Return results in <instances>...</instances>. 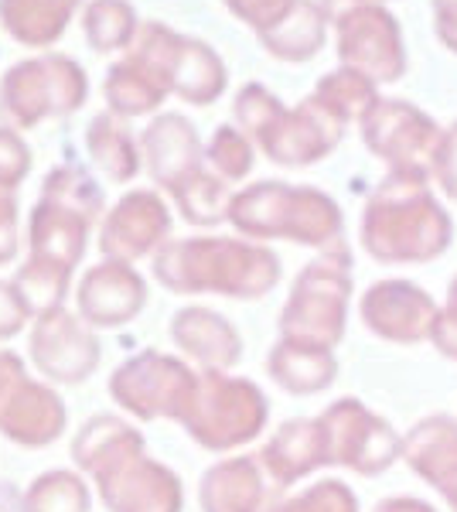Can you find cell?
I'll use <instances>...</instances> for the list:
<instances>
[{"instance_id": "obj_2", "label": "cell", "mask_w": 457, "mask_h": 512, "mask_svg": "<svg viewBox=\"0 0 457 512\" xmlns=\"http://www.w3.org/2000/svg\"><path fill=\"white\" fill-rule=\"evenodd\" d=\"M79 0H0V24L21 45L48 48L62 38L65 21Z\"/></svg>"}, {"instance_id": "obj_1", "label": "cell", "mask_w": 457, "mask_h": 512, "mask_svg": "<svg viewBox=\"0 0 457 512\" xmlns=\"http://www.w3.org/2000/svg\"><path fill=\"white\" fill-rule=\"evenodd\" d=\"M86 96V76L65 55L18 62L0 86V106L18 123H35L41 113H65Z\"/></svg>"}, {"instance_id": "obj_3", "label": "cell", "mask_w": 457, "mask_h": 512, "mask_svg": "<svg viewBox=\"0 0 457 512\" xmlns=\"http://www.w3.org/2000/svg\"><path fill=\"white\" fill-rule=\"evenodd\" d=\"M120 21H127V7L120 0H93L86 11V35L93 41V48L106 52V48L127 35V24Z\"/></svg>"}]
</instances>
